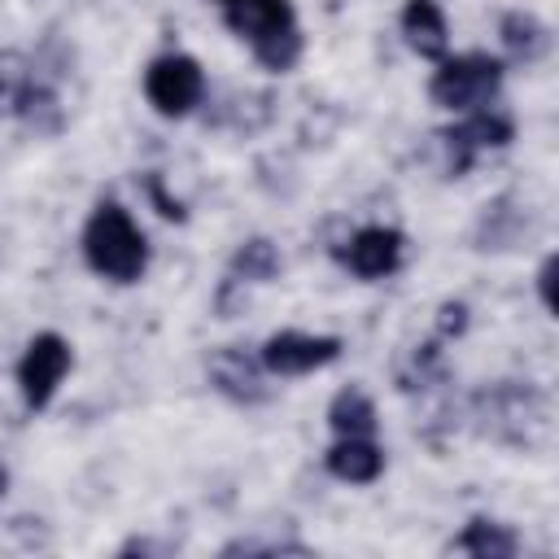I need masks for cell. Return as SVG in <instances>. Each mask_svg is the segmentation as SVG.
Returning <instances> with one entry per match:
<instances>
[{"label": "cell", "instance_id": "4", "mask_svg": "<svg viewBox=\"0 0 559 559\" xmlns=\"http://www.w3.org/2000/svg\"><path fill=\"white\" fill-rule=\"evenodd\" d=\"M144 96L162 118H188L205 100V70L188 52H162L144 70Z\"/></svg>", "mask_w": 559, "mask_h": 559}, {"label": "cell", "instance_id": "12", "mask_svg": "<svg viewBox=\"0 0 559 559\" xmlns=\"http://www.w3.org/2000/svg\"><path fill=\"white\" fill-rule=\"evenodd\" d=\"M498 39H502L507 57H511V61H524V66H533V61H542V57L550 52V26H546L537 13H528V9L502 13Z\"/></svg>", "mask_w": 559, "mask_h": 559}, {"label": "cell", "instance_id": "20", "mask_svg": "<svg viewBox=\"0 0 559 559\" xmlns=\"http://www.w3.org/2000/svg\"><path fill=\"white\" fill-rule=\"evenodd\" d=\"M467 328V306L463 301H445L441 306V319H437V332L441 336H459Z\"/></svg>", "mask_w": 559, "mask_h": 559}, {"label": "cell", "instance_id": "8", "mask_svg": "<svg viewBox=\"0 0 559 559\" xmlns=\"http://www.w3.org/2000/svg\"><path fill=\"white\" fill-rule=\"evenodd\" d=\"M205 371H210V384H214L223 397L240 402V406H258V402L271 397V389H266V367H262V358L249 354L245 345H223V349H214L210 362H205Z\"/></svg>", "mask_w": 559, "mask_h": 559}, {"label": "cell", "instance_id": "17", "mask_svg": "<svg viewBox=\"0 0 559 559\" xmlns=\"http://www.w3.org/2000/svg\"><path fill=\"white\" fill-rule=\"evenodd\" d=\"M13 118H22L35 135H57L61 122H66V114H61V105H57V92H52V83H44V79H35V83L26 87V96H22V105H17Z\"/></svg>", "mask_w": 559, "mask_h": 559}, {"label": "cell", "instance_id": "16", "mask_svg": "<svg viewBox=\"0 0 559 559\" xmlns=\"http://www.w3.org/2000/svg\"><path fill=\"white\" fill-rule=\"evenodd\" d=\"M227 275H231L236 284H266V280L280 275V249H275L266 236H253V240H245V245L231 253Z\"/></svg>", "mask_w": 559, "mask_h": 559}, {"label": "cell", "instance_id": "2", "mask_svg": "<svg viewBox=\"0 0 559 559\" xmlns=\"http://www.w3.org/2000/svg\"><path fill=\"white\" fill-rule=\"evenodd\" d=\"M214 4L223 22L231 26V35H240L266 70L288 74L301 61L306 39H301V26L288 0H214Z\"/></svg>", "mask_w": 559, "mask_h": 559}, {"label": "cell", "instance_id": "14", "mask_svg": "<svg viewBox=\"0 0 559 559\" xmlns=\"http://www.w3.org/2000/svg\"><path fill=\"white\" fill-rule=\"evenodd\" d=\"M450 550H463V555H476V559H511V555L520 550V542H515V533H511L507 524L476 515V520H467V528L450 542Z\"/></svg>", "mask_w": 559, "mask_h": 559}, {"label": "cell", "instance_id": "1", "mask_svg": "<svg viewBox=\"0 0 559 559\" xmlns=\"http://www.w3.org/2000/svg\"><path fill=\"white\" fill-rule=\"evenodd\" d=\"M83 262L109 284H140L148 271V236L118 201H100L83 223Z\"/></svg>", "mask_w": 559, "mask_h": 559}, {"label": "cell", "instance_id": "22", "mask_svg": "<svg viewBox=\"0 0 559 559\" xmlns=\"http://www.w3.org/2000/svg\"><path fill=\"white\" fill-rule=\"evenodd\" d=\"M4 480H9V476H4V467H0V493H4Z\"/></svg>", "mask_w": 559, "mask_h": 559}, {"label": "cell", "instance_id": "5", "mask_svg": "<svg viewBox=\"0 0 559 559\" xmlns=\"http://www.w3.org/2000/svg\"><path fill=\"white\" fill-rule=\"evenodd\" d=\"M70 362H74V354H70V341H66V336H57V332H35V336L26 341V349H22V358H17V389H22L26 411H44V406L57 397V389H61Z\"/></svg>", "mask_w": 559, "mask_h": 559}, {"label": "cell", "instance_id": "6", "mask_svg": "<svg viewBox=\"0 0 559 559\" xmlns=\"http://www.w3.org/2000/svg\"><path fill=\"white\" fill-rule=\"evenodd\" d=\"M511 135H515V122L502 114V109H472V114H463L450 131H441V140H445V170L459 179V175H467L472 170V162L485 153V148H502V144H511Z\"/></svg>", "mask_w": 559, "mask_h": 559}, {"label": "cell", "instance_id": "11", "mask_svg": "<svg viewBox=\"0 0 559 559\" xmlns=\"http://www.w3.org/2000/svg\"><path fill=\"white\" fill-rule=\"evenodd\" d=\"M323 467L345 485H371L384 472V450L371 437H336L323 454Z\"/></svg>", "mask_w": 559, "mask_h": 559}, {"label": "cell", "instance_id": "13", "mask_svg": "<svg viewBox=\"0 0 559 559\" xmlns=\"http://www.w3.org/2000/svg\"><path fill=\"white\" fill-rule=\"evenodd\" d=\"M328 424L336 437H376V402L367 397V389L345 384L328 402Z\"/></svg>", "mask_w": 559, "mask_h": 559}, {"label": "cell", "instance_id": "18", "mask_svg": "<svg viewBox=\"0 0 559 559\" xmlns=\"http://www.w3.org/2000/svg\"><path fill=\"white\" fill-rule=\"evenodd\" d=\"M35 79H39L35 61L26 52H17V48H4L0 52V114H17V105H22V96H26V87Z\"/></svg>", "mask_w": 559, "mask_h": 559}, {"label": "cell", "instance_id": "9", "mask_svg": "<svg viewBox=\"0 0 559 559\" xmlns=\"http://www.w3.org/2000/svg\"><path fill=\"white\" fill-rule=\"evenodd\" d=\"M402 253H406L402 231H397V227H380V223L358 227V231L345 240V249H336V258H341L358 280H384V275H393V271L402 266Z\"/></svg>", "mask_w": 559, "mask_h": 559}, {"label": "cell", "instance_id": "3", "mask_svg": "<svg viewBox=\"0 0 559 559\" xmlns=\"http://www.w3.org/2000/svg\"><path fill=\"white\" fill-rule=\"evenodd\" d=\"M502 61L489 57V52H459V57H441L432 79H428V96L432 105L441 109H454V114H472V109H485L498 87H502Z\"/></svg>", "mask_w": 559, "mask_h": 559}, {"label": "cell", "instance_id": "21", "mask_svg": "<svg viewBox=\"0 0 559 559\" xmlns=\"http://www.w3.org/2000/svg\"><path fill=\"white\" fill-rule=\"evenodd\" d=\"M555 271H559V258L546 253L542 258V271H537V293H542V306L555 310Z\"/></svg>", "mask_w": 559, "mask_h": 559}, {"label": "cell", "instance_id": "7", "mask_svg": "<svg viewBox=\"0 0 559 559\" xmlns=\"http://www.w3.org/2000/svg\"><path fill=\"white\" fill-rule=\"evenodd\" d=\"M258 358H262L266 376H306V371H319L341 358V336H314V332L284 328L262 341Z\"/></svg>", "mask_w": 559, "mask_h": 559}, {"label": "cell", "instance_id": "19", "mask_svg": "<svg viewBox=\"0 0 559 559\" xmlns=\"http://www.w3.org/2000/svg\"><path fill=\"white\" fill-rule=\"evenodd\" d=\"M140 188H144V197L153 201V210H157L162 218H175V223H183V218H188V210H183V201L166 192V183H162V175H157V170H148V175H140Z\"/></svg>", "mask_w": 559, "mask_h": 559}, {"label": "cell", "instance_id": "10", "mask_svg": "<svg viewBox=\"0 0 559 559\" xmlns=\"http://www.w3.org/2000/svg\"><path fill=\"white\" fill-rule=\"evenodd\" d=\"M397 26H402L411 52H419L428 61H441L450 52V22H445L437 0H406Z\"/></svg>", "mask_w": 559, "mask_h": 559}, {"label": "cell", "instance_id": "15", "mask_svg": "<svg viewBox=\"0 0 559 559\" xmlns=\"http://www.w3.org/2000/svg\"><path fill=\"white\" fill-rule=\"evenodd\" d=\"M524 227V210L515 197H498L493 205H485L480 223H476V249H511L520 240Z\"/></svg>", "mask_w": 559, "mask_h": 559}]
</instances>
